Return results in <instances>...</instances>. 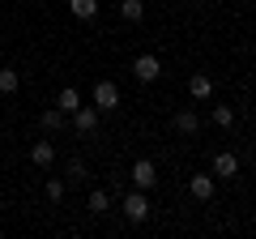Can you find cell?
I'll use <instances>...</instances> for the list:
<instances>
[{
	"label": "cell",
	"mask_w": 256,
	"mask_h": 239,
	"mask_svg": "<svg viewBox=\"0 0 256 239\" xmlns=\"http://www.w3.org/2000/svg\"><path fill=\"white\" fill-rule=\"evenodd\" d=\"M30 162H34V166H56V146H52V141H34V150H30Z\"/></svg>",
	"instance_id": "6"
},
{
	"label": "cell",
	"mask_w": 256,
	"mask_h": 239,
	"mask_svg": "<svg viewBox=\"0 0 256 239\" xmlns=\"http://www.w3.org/2000/svg\"><path fill=\"white\" fill-rule=\"evenodd\" d=\"M64 171H68V180H73V184H77V180H86V162H82V158H68V166H64Z\"/></svg>",
	"instance_id": "18"
},
{
	"label": "cell",
	"mask_w": 256,
	"mask_h": 239,
	"mask_svg": "<svg viewBox=\"0 0 256 239\" xmlns=\"http://www.w3.org/2000/svg\"><path fill=\"white\" fill-rule=\"evenodd\" d=\"M132 77H137V82H158V77H162V60H158V56H137V60H132Z\"/></svg>",
	"instance_id": "1"
},
{
	"label": "cell",
	"mask_w": 256,
	"mask_h": 239,
	"mask_svg": "<svg viewBox=\"0 0 256 239\" xmlns=\"http://www.w3.org/2000/svg\"><path fill=\"white\" fill-rule=\"evenodd\" d=\"M94 107L98 111H116L120 107V86L116 82H98L94 86Z\"/></svg>",
	"instance_id": "3"
},
{
	"label": "cell",
	"mask_w": 256,
	"mask_h": 239,
	"mask_svg": "<svg viewBox=\"0 0 256 239\" xmlns=\"http://www.w3.org/2000/svg\"><path fill=\"white\" fill-rule=\"evenodd\" d=\"M188 192L196 196V201H210V196H214V180H210V175H192Z\"/></svg>",
	"instance_id": "9"
},
{
	"label": "cell",
	"mask_w": 256,
	"mask_h": 239,
	"mask_svg": "<svg viewBox=\"0 0 256 239\" xmlns=\"http://www.w3.org/2000/svg\"><path fill=\"white\" fill-rule=\"evenodd\" d=\"M68 9H73V18L90 22V18H98V0H68Z\"/></svg>",
	"instance_id": "12"
},
{
	"label": "cell",
	"mask_w": 256,
	"mask_h": 239,
	"mask_svg": "<svg viewBox=\"0 0 256 239\" xmlns=\"http://www.w3.org/2000/svg\"><path fill=\"white\" fill-rule=\"evenodd\" d=\"M214 175L235 180V175H239V158H235V154H214Z\"/></svg>",
	"instance_id": "7"
},
{
	"label": "cell",
	"mask_w": 256,
	"mask_h": 239,
	"mask_svg": "<svg viewBox=\"0 0 256 239\" xmlns=\"http://www.w3.org/2000/svg\"><path fill=\"white\" fill-rule=\"evenodd\" d=\"M47 196L52 201H64V180H47Z\"/></svg>",
	"instance_id": "19"
},
{
	"label": "cell",
	"mask_w": 256,
	"mask_h": 239,
	"mask_svg": "<svg viewBox=\"0 0 256 239\" xmlns=\"http://www.w3.org/2000/svg\"><path fill=\"white\" fill-rule=\"evenodd\" d=\"M124 214H128V222H146V218H150V196H146V188H137V192L124 196Z\"/></svg>",
	"instance_id": "2"
},
{
	"label": "cell",
	"mask_w": 256,
	"mask_h": 239,
	"mask_svg": "<svg viewBox=\"0 0 256 239\" xmlns=\"http://www.w3.org/2000/svg\"><path fill=\"white\" fill-rule=\"evenodd\" d=\"M196 128H201L196 111H175V132H184V137H196Z\"/></svg>",
	"instance_id": "8"
},
{
	"label": "cell",
	"mask_w": 256,
	"mask_h": 239,
	"mask_svg": "<svg viewBox=\"0 0 256 239\" xmlns=\"http://www.w3.org/2000/svg\"><path fill=\"white\" fill-rule=\"evenodd\" d=\"M107 210H111V196L102 192V188H94L90 192V214H107Z\"/></svg>",
	"instance_id": "15"
},
{
	"label": "cell",
	"mask_w": 256,
	"mask_h": 239,
	"mask_svg": "<svg viewBox=\"0 0 256 239\" xmlns=\"http://www.w3.org/2000/svg\"><path fill=\"white\" fill-rule=\"evenodd\" d=\"M214 124H218V128H230V124H235V111H230L226 102H218V107H214Z\"/></svg>",
	"instance_id": "16"
},
{
	"label": "cell",
	"mask_w": 256,
	"mask_h": 239,
	"mask_svg": "<svg viewBox=\"0 0 256 239\" xmlns=\"http://www.w3.org/2000/svg\"><path fill=\"white\" fill-rule=\"evenodd\" d=\"M188 94H192V98H210V94H214V82H210V77H205V73H196V77H192V82H188Z\"/></svg>",
	"instance_id": "10"
},
{
	"label": "cell",
	"mask_w": 256,
	"mask_h": 239,
	"mask_svg": "<svg viewBox=\"0 0 256 239\" xmlns=\"http://www.w3.org/2000/svg\"><path fill=\"white\" fill-rule=\"evenodd\" d=\"M120 18L124 22H141L146 18V0H120Z\"/></svg>",
	"instance_id": "11"
},
{
	"label": "cell",
	"mask_w": 256,
	"mask_h": 239,
	"mask_svg": "<svg viewBox=\"0 0 256 239\" xmlns=\"http://www.w3.org/2000/svg\"><path fill=\"white\" fill-rule=\"evenodd\" d=\"M73 128L82 132V137H86V132H94V128H98V107H86V102H82V107L73 111Z\"/></svg>",
	"instance_id": "5"
},
{
	"label": "cell",
	"mask_w": 256,
	"mask_h": 239,
	"mask_svg": "<svg viewBox=\"0 0 256 239\" xmlns=\"http://www.w3.org/2000/svg\"><path fill=\"white\" fill-rule=\"evenodd\" d=\"M43 128H47V132H56V128H64V111H60V107H52V111H43Z\"/></svg>",
	"instance_id": "17"
},
{
	"label": "cell",
	"mask_w": 256,
	"mask_h": 239,
	"mask_svg": "<svg viewBox=\"0 0 256 239\" xmlns=\"http://www.w3.org/2000/svg\"><path fill=\"white\" fill-rule=\"evenodd\" d=\"M128 175H132V184H137V188H154L158 184V166L150 162V158H137Z\"/></svg>",
	"instance_id": "4"
},
{
	"label": "cell",
	"mask_w": 256,
	"mask_h": 239,
	"mask_svg": "<svg viewBox=\"0 0 256 239\" xmlns=\"http://www.w3.org/2000/svg\"><path fill=\"white\" fill-rule=\"evenodd\" d=\"M18 86H22L18 68H0V94H18Z\"/></svg>",
	"instance_id": "14"
},
{
	"label": "cell",
	"mask_w": 256,
	"mask_h": 239,
	"mask_svg": "<svg viewBox=\"0 0 256 239\" xmlns=\"http://www.w3.org/2000/svg\"><path fill=\"white\" fill-rule=\"evenodd\" d=\"M56 102H60V111H64V116H73V111L82 107V94H77L73 86H64V90H60V98H56Z\"/></svg>",
	"instance_id": "13"
}]
</instances>
